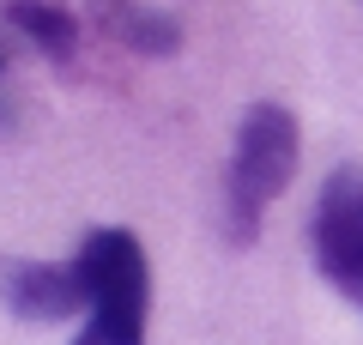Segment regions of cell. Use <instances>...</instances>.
<instances>
[{"label":"cell","instance_id":"1","mask_svg":"<svg viewBox=\"0 0 363 345\" xmlns=\"http://www.w3.org/2000/svg\"><path fill=\"white\" fill-rule=\"evenodd\" d=\"M79 273H85V327L73 345H145V315H152V261L140 236L121 224H104L79 243Z\"/></svg>","mask_w":363,"mask_h":345},{"label":"cell","instance_id":"2","mask_svg":"<svg viewBox=\"0 0 363 345\" xmlns=\"http://www.w3.org/2000/svg\"><path fill=\"white\" fill-rule=\"evenodd\" d=\"M303 158V128L285 103H255L242 115V133H236V158H230V182H224V230L230 243H255L260 212H267L279 194L291 188Z\"/></svg>","mask_w":363,"mask_h":345},{"label":"cell","instance_id":"3","mask_svg":"<svg viewBox=\"0 0 363 345\" xmlns=\"http://www.w3.org/2000/svg\"><path fill=\"white\" fill-rule=\"evenodd\" d=\"M309 248L321 279L351 309H363V164H339L321 182L315 218H309Z\"/></svg>","mask_w":363,"mask_h":345},{"label":"cell","instance_id":"4","mask_svg":"<svg viewBox=\"0 0 363 345\" xmlns=\"http://www.w3.org/2000/svg\"><path fill=\"white\" fill-rule=\"evenodd\" d=\"M6 309L18 321H67L85 315V273L79 261H25L6 273Z\"/></svg>","mask_w":363,"mask_h":345},{"label":"cell","instance_id":"5","mask_svg":"<svg viewBox=\"0 0 363 345\" xmlns=\"http://www.w3.org/2000/svg\"><path fill=\"white\" fill-rule=\"evenodd\" d=\"M97 6H104V31H109L116 43H128L133 55H145V61L182 49L176 18L157 13V6H140V0H97Z\"/></svg>","mask_w":363,"mask_h":345},{"label":"cell","instance_id":"6","mask_svg":"<svg viewBox=\"0 0 363 345\" xmlns=\"http://www.w3.org/2000/svg\"><path fill=\"white\" fill-rule=\"evenodd\" d=\"M6 18L18 25V37H25V43H37L43 61L73 67V55H79V25H73V13H61V6H49V0H13Z\"/></svg>","mask_w":363,"mask_h":345},{"label":"cell","instance_id":"7","mask_svg":"<svg viewBox=\"0 0 363 345\" xmlns=\"http://www.w3.org/2000/svg\"><path fill=\"white\" fill-rule=\"evenodd\" d=\"M0 73H6V49H0Z\"/></svg>","mask_w":363,"mask_h":345}]
</instances>
